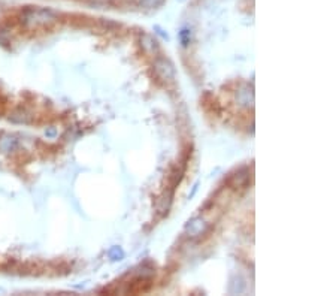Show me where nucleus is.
<instances>
[{
	"label": "nucleus",
	"instance_id": "1",
	"mask_svg": "<svg viewBox=\"0 0 336 296\" xmlns=\"http://www.w3.org/2000/svg\"><path fill=\"white\" fill-rule=\"evenodd\" d=\"M20 23L28 30L35 28H48L58 21V15L50 8L41 6H26L20 12Z\"/></svg>",
	"mask_w": 336,
	"mask_h": 296
},
{
	"label": "nucleus",
	"instance_id": "2",
	"mask_svg": "<svg viewBox=\"0 0 336 296\" xmlns=\"http://www.w3.org/2000/svg\"><path fill=\"white\" fill-rule=\"evenodd\" d=\"M154 72L157 78L163 82H175L177 71L174 63L166 57H155L154 60Z\"/></svg>",
	"mask_w": 336,
	"mask_h": 296
},
{
	"label": "nucleus",
	"instance_id": "3",
	"mask_svg": "<svg viewBox=\"0 0 336 296\" xmlns=\"http://www.w3.org/2000/svg\"><path fill=\"white\" fill-rule=\"evenodd\" d=\"M208 229H209V224L204 218L196 217L185 224V234L191 238H199L202 235H205L208 232Z\"/></svg>",
	"mask_w": 336,
	"mask_h": 296
},
{
	"label": "nucleus",
	"instance_id": "4",
	"mask_svg": "<svg viewBox=\"0 0 336 296\" xmlns=\"http://www.w3.org/2000/svg\"><path fill=\"white\" fill-rule=\"evenodd\" d=\"M20 147V139L14 134H2L0 135V153L11 154Z\"/></svg>",
	"mask_w": 336,
	"mask_h": 296
},
{
	"label": "nucleus",
	"instance_id": "5",
	"mask_svg": "<svg viewBox=\"0 0 336 296\" xmlns=\"http://www.w3.org/2000/svg\"><path fill=\"white\" fill-rule=\"evenodd\" d=\"M236 99H238V104L244 108H250L254 102V93L253 88L248 85H242L238 93H236Z\"/></svg>",
	"mask_w": 336,
	"mask_h": 296
},
{
	"label": "nucleus",
	"instance_id": "6",
	"mask_svg": "<svg viewBox=\"0 0 336 296\" xmlns=\"http://www.w3.org/2000/svg\"><path fill=\"white\" fill-rule=\"evenodd\" d=\"M141 47L147 54H158L160 53V45L157 39L151 35H142L141 36Z\"/></svg>",
	"mask_w": 336,
	"mask_h": 296
},
{
	"label": "nucleus",
	"instance_id": "7",
	"mask_svg": "<svg viewBox=\"0 0 336 296\" xmlns=\"http://www.w3.org/2000/svg\"><path fill=\"white\" fill-rule=\"evenodd\" d=\"M8 120L14 124H30L33 121V115L26 111V109H15L11 112V115L8 117Z\"/></svg>",
	"mask_w": 336,
	"mask_h": 296
},
{
	"label": "nucleus",
	"instance_id": "8",
	"mask_svg": "<svg viewBox=\"0 0 336 296\" xmlns=\"http://www.w3.org/2000/svg\"><path fill=\"white\" fill-rule=\"evenodd\" d=\"M245 287H247V284H245V280L242 278V277H234L232 281H230V284H229V292L230 293H242L244 290H245Z\"/></svg>",
	"mask_w": 336,
	"mask_h": 296
},
{
	"label": "nucleus",
	"instance_id": "9",
	"mask_svg": "<svg viewBox=\"0 0 336 296\" xmlns=\"http://www.w3.org/2000/svg\"><path fill=\"white\" fill-rule=\"evenodd\" d=\"M248 172L247 171H242V172H238V174H234L230 180V184L233 188H238V187H242L248 183Z\"/></svg>",
	"mask_w": 336,
	"mask_h": 296
},
{
	"label": "nucleus",
	"instance_id": "10",
	"mask_svg": "<svg viewBox=\"0 0 336 296\" xmlns=\"http://www.w3.org/2000/svg\"><path fill=\"white\" fill-rule=\"evenodd\" d=\"M180 41H181V45L182 47H188L190 45V42H191V30L188 27L181 28V31H180Z\"/></svg>",
	"mask_w": 336,
	"mask_h": 296
},
{
	"label": "nucleus",
	"instance_id": "11",
	"mask_svg": "<svg viewBox=\"0 0 336 296\" xmlns=\"http://www.w3.org/2000/svg\"><path fill=\"white\" fill-rule=\"evenodd\" d=\"M164 0H141V6L147 9H157L163 5Z\"/></svg>",
	"mask_w": 336,
	"mask_h": 296
},
{
	"label": "nucleus",
	"instance_id": "12",
	"mask_svg": "<svg viewBox=\"0 0 336 296\" xmlns=\"http://www.w3.org/2000/svg\"><path fill=\"white\" fill-rule=\"evenodd\" d=\"M109 257L112 259V260H121L123 257H124V251L120 248V247H112L111 250H109Z\"/></svg>",
	"mask_w": 336,
	"mask_h": 296
},
{
	"label": "nucleus",
	"instance_id": "13",
	"mask_svg": "<svg viewBox=\"0 0 336 296\" xmlns=\"http://www.w3.org/2000/svg\"><path fill=\"white\" fill-rule=\"evenodd\" d=\"M9 27H0V44L9 42Z\"/></svg>",
	"mask_w": 336,
	"mask_h": 296
},
{
	"label": "nucleus",
	"instance_id": "14",
	"mask_svg": "<svg viewBox=\"0 0 336 296\" xmlns=\"http://www.w3.org/2000/svg\"><path fill=\"white\" fill-rule=\"evenodd\" d=\"M45 135H47V138H55V136H57V129H55V127L47 129V130H45Z\"/></svg>",
	"mask_w": 336,
	"mask_h": 296
},
{
	"label": "nucleus",
	"instance_id": "15",
	"mask_svg": "<svg viewBox=\"0 0 336 296\" xmlns=\"http://www.w3.org/2000/svg\"><path fill=\"white\" fill-rule=\"evenodd\" d=\"M154 30L157 31V35H160L163 39H169V36H167V33H164V30L161 28V27H158V26H155L154 27Z\"/></svg>",
	"mask_w": 336,
	"mask_h": 296
},
{
	"label": "nucleus",
	"instance_id": "16",
	"mask_svg": "<svg viewBox=\"0 0 336 296\" xmlns=\"http://www.w3.org/2000/svg\"><path fill=\"white\" fill-rule=\"evenodd\" d=\"M181 2H182V0H181Z\"/></svg>",
	"mask_w": 336,
	"mask_h": 296
}]
</instances>
